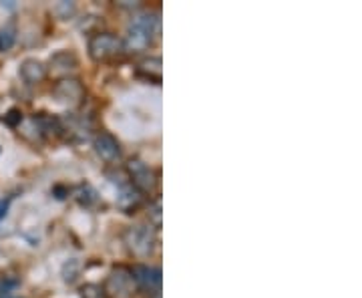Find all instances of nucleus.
<instances>
[{
  "instance_id": "10",
  "label": "nucleus",
  "mask_w": 362,
  "mask_h": 298,
  "mask_svg": "<svg viewBox=\"0 0 362 298\" xmlns=\"http://www.w3.org/2000/svg\"><path fill=\"white\" fill-rule=\"evenodd\" d=\"M117 206L125 214H135L143 206V194L139 190H135L131 183H125V185H121V192H119V197H117Z\"/></svg>"
},
{
  "instance_id": "13",
  "label": "nucleus",
  "mask_w": 362,
  "mask_h": 298,
  "mask_svg": "<svg viewBox=\"0 0 362 298\" xmlns=\"http://www.w3.org/2000/svg\"><path fill=\"white\" fill-rule=\"evenodd\" d=\"M73 197L77 200L83 207H95L99 204V194L90 183H81L73 190Z\"/></svg>"
},
{
  "instance_id": "18",
  "label": "nucleus",
  "mask_w": 362,
  "mask_h": 298,
  "mask_svg": "<svg viewBox=\"0 0 362 298\" xmlns=\"http://www.w3.org/2000/svg\"><path fill=\"white\" fill-rule=\"evenodd\" d=\"M16 286H18V280H16V278H13V276H4V278L0 280V298L8 297L11 292H14Z\"/></svg>"
},
{
  "instance_id": "8",
  "label": "nucleus",
  "mask_w": 362,
  "mask_h": 298,
  "mask_svg": "<svg viewBox=\"0 0 362 298\" xmlns=\"http://www.w3.org/2000/svg\"><path fill=\"white\" fill-rule=\"evenodd\" d=\"M93 147H95V154L103 159L105 164H111L115 166L121 161L123 151H121V145L117 142L115 137L107 131H99L93 139Z\"/></svg>"
},
{
  "instance_id": "6",
  "label": "nucleus",
  "mask_w": 362,
  "mask_h": 298,
  "mask_svg": "<svg viewBox=\"0 0 362 298\" xmlns=\"http://www.w3.org/2000/svg\"><path fill=\"white\" fill-rule=\"evenodd\" d=\"M103 288L109 298H129L133 294V288H135L129 268H123V266L113 268L111 274L107 276V282H105Z\"/></svg>"
},
{
  "instance_id": "20",
  "label": "nucleus",
  "mask_w": 362,
  "mask_h": 298,
  "mask_svg": "<svg viewBox=\"0 0 362 298\" xmlns=\"http://www.w3.org/2000/svg\"><path fill=\"white\" fill-rule=\"evenodd\" d=\"M54 13L59 14L61 18H69L71 14H75V4H73V2H66V0H63V2H59V4L54 6Z\"/></svg>"
},
{
  "instance_id": "14",
  "label": "nucleus",
  "mask_w": 362,
  "mask_h": 298,
  "mask_svg": "<svg viewBox=\"0 0 362 298\" xmlns=\"http://www.w3.org/2000/svg\"><path fill=\"white\" fill-rule=\"evenodd\" d=\"M16 42V28L14 25H6L0 28V52L11 51Z\"/></svg>"
},
{
  "instance_id": "5",
  "label": "nucleus",
  "mask_w": 362,
  "mask_h": 298,
  "mask_svg": "<svg viewBox=\"0 0 362 298\" xmlns=\"http://www.w3.org/2000/svg\"><path fill=\"white\" fill-rule=\"evenodd\" d=\"M127 176L131 185L139 190L143 195L151 194L157 188V173L139 157H133L127 161Z\"/></svg>"
},
{
  "instance_id": "4",
  "label": "nucleus",
  "mask_w": 362,
  "mask_h": 298,
  "mask_svg": "<svg viewBox=\"0 0 362 298\" xmlns=\"http://www.w3.org/2000/svg\"><path fill=\"white\" fill-rule=\"evenodd\" d=\"M85 87L78 79L65 77L59 79L52 87V97L57 99V103L65 105L69 109H75V107H81L83 101H85Z\"/></svg>"
},
{
  "instance_id": "15",
  "label": "nucleus",
  "mask_w": 362,
  "mask_h": 298,
  "mask_svg": "<svg viewBox=\"0 0 362 298\" xmlns=\"http://www.w3.org/2000/svg\"><path fill=\"white\" fill-rule=\"evenodd\" d=\"M147 216H149V226L153 228V230H159L161 228V200H156L153 204H149V212H147Z\"/></svg>"
},
{
  "instance_id": "19",
  "label": "nucleus",
  "mask_w": 362,
  "mask_h": 298,
  "mask_svg": "<svg viewBox=\"0 0 362 298\" xmlns=\"http://www.w3.org/2000/svg\"><path fill=\"white\" fill-rule=\"evenodd\" d=\"M6 125H11V127H21L23 125V113H21V109H11L4 119H2Z\"/></svg>"
},
{
  "instance_id": "21",
  "label": "nucleus",
  "mask_w": 362,
  "mask_h": 298,
  "mask_svg": "<svg viewBox=\"0 0 362 298\" xmlns=\"http://www.w3.org/2000/svg\"><path fill=\"white\" fill-rule=\"evenodd\" d=\"M151 298H161V294H156V297H151Z\"/></svg>"
},
{
  "instance_id": "7",
  "label": "nucleus",
  "mask_w": 362,
  "mask_h": 298,
  "mask_svg": "<svg viewBox=\"0 0 362 298\" xmlns=\"http://www.w3.org/2000/svg\"><path fill=\"white\" fill-rule=\"evenodd\" d=\"M129 270L131 276H133V282H135V286H137L139 290L151 294V297L159 294V290H161V270H159V268H156V266H145V264H137V266H133Z\"/></svg>"
},
{
  "instance_id": "2",
  "label": "nucleus",
  "mask_w": 362,
  "mask_h": 298,
  "mask_svg": "<svg viewBox=\"0 0 362 298\" xmlns=\"http://www.w3.org/2000/svg\"><path fill=\"white\" fill-rule=\"evenodd\" d=\"M125 246L129 250V254H133L135 258H147L153 254L156 250V230L151 226H145V224H139V226H131L125 230Z\"/></svg>"
},
{
  "instance_id": "16",
  "label": "nucleus",
  "mask_w": 362,
  "mask_h": 298,
  "mask_svg": "<svg viewBox=\"0 0 362 298\" xmlns=\"http://www.w3.org/2000/svg\"><path fill=\"white\" fill-rule=\"evenodd\" d=\"M81 298H109L103 286L99 285H85L81 288Z\"/></svg>"
},
{
  "instance_id": "3",
  "label": "nucleus",
  "mask_w": 362,
  "mask_h": 298,
  "mask_svg": "<svg viewBox=\"0 0 362 298\" xmlns=\"http://www.w3.org/2000/svg\"><path fill=\"white\" fill-rule=\"evenodd\" d=\"M123 52V39H119L113 33H97L89 39V57L95 63L115 61Z\"/></svg>"
},
{
  "instance_id": "17",
  "label": "nucleus",
  "mask_w": 362,
  "mask_h": 298,
  "mask_svg": "<svg viewBox=\"0 0 362 298\" xmlns=\"http://www.w3.org/2000/svg\"><path fill=\"white\" fill-rule=\"evenodd\" d=\"M78 270H81V264L77 260H69L63 268V276H65V282H75L78 276Z\"/></svg>"
},
{
  "instance_id": "9",
  "label": "nucleus",
  "mask_w": 362,
  "mask_h": 298,
  "mask_svg": "<svg viewBox=\"0 0 362 298\" xmlns=\"http://www.w3.org/2000/svg\"><path fill=\"white\" fill-rule=\"evenodd\" d=\"M135 73H137V77L159 85L161 79H163V61H161V57H145V59H141L135 67Z\"/></svg>"
},
{
  "instance_id": "11",
  "label": "nucleus",
  "mask_w": 362,
  "mask_h": 298,
  "mask_svg": "<svg viewBox=\"0 0 362 298\" xmlns=\"http://www.w3.org/2000/svg\"><path fill=\"white\" fill-rule=\"evenodd\" d=\"M47 67L42 65L40 61H37V59H26V61H23V65H21V69H18V75H21V79L25 81L26 85H39V83H42L45 79H47Z\"/></svg>"
},
{
  "instance_id": "1",
  "label": "nucleus",
  "mask_w": 362,
  "mask_h": 298,
  "mask_svg": "<svg viewBox=\"0 0 362 298\" xmlns=\"http://www.w3.org/2000/svg\"><path fill=\"white\" fill-rule=\"evenodd\" d=\"M161 33V18L157 13H143L137 14L131 21L127 28V37L123 40L125 52H141L147 51L149 47L156 45Z\"/></svg>"
},
{
  "instance_id": "12",
  "label": "nucleus",
  "mask_w": 362,
  "mask_h": 298,
  "mask_svg": "<svg viewBox=\"0 0 362 298\" xmlns=\"http://www.w3.org/2000/svg\"><path fill=\"white\" fill-rule=\"evenodd\" d=\"M77 67H78V61L73 52L63 51V52H57V55H52L51 71L54 73V75H61V77L65 79V77H69V73H73Z\"/></svg>"
}]
</instances>
